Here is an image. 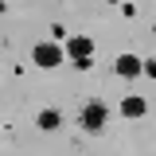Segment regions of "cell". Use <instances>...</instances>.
<instances>
[{"instance_id":"6","label":"cell","mask_w":156,"mask_h":156,"mask_svg":"<svg viewBox=\"0 0 156 156\" xmlns=\"http://www.w3.org/2000/svg\"><path fill=\"white\" fill-rule=\"evenodd\" d=\"M58 121H62L58 109H43V113H39V129H58Z\"/></svg>"},{"instance_id":"5","label":"cell","mask_w":156,"mask_h":156,"mask_svg":"<svg viewBox=\"0 0 156 156\" xmlns=\"http://www.w3.org/2000/svg\"><path fill=\"white\" fill-rule=\"evenodd\" d=\"M144 109H148L144 98H125V101H121V113H125V117H140Z\"/></svg>"},{"instance_id":"2","label":"cell","mask_w":156,"mask_h":156,"mask_svg":"<svg viewBox=\"0 0 156 156\" xmlns=\"http://www.w3.org/2000/svg\"><path fill=\"white\" fill-rule=\"evenodd\" d=\"M31 58H35L39 66H47V70H51V66L62 62V47H55V43H35V47H31Z\"/></svg>"},{"instance_id":"7","label":"cell","mask_w":156,"mask_h":156,"mask_svg":"<svg viewBox=\"0 0 156 156\" xmlns=\"http://www.w3.org/2000/svg\"><path fill=\"white\" fill-rule=\"evenodd\" d=\"M0 16H4V0H0Z\"/></svg>"},{"instance_id":"4","label":"cell","mask_w":156,"mask_h":156,"mask_svg":"<svg viewBox=\"0 0 156 156\" xmlns=\"http://www.w3.org/2000/svg\"><path fill=\"white\" fill-rule=\"evenodd\" d=\"M117 74H121V78H136V74H140V58H136V55H121V58H117Z\"/></svg>"},{"instance_id":"3","label":"cell","mask_w":156,"mask_h":156,"mask_svg":"<svg viewBox=\"0 0 156 156\" xmlns=\"http://www.w3.org/2000/svg\"><path fill=\"white\" fill-rule=\"evenodd\" d=\"M90 51H94V43H90L86 35H74L70 43H66V55L70 58H90Z\"/></svg>"},{"instance_id":"1","label":"cell","mask_w":156,"mask_h":156,"mask_svg":"<svg viewBox=\"0 0 156 156\" xmlns=\"http://www.w3.org/2000/svg\"><path fill=\"white\" fill-rule=\"evenodd\" d=\"M105 121H109V105H105V101H86V105L78 109V125H82L86 133H98Z\"/></svg>"}]
</instances>
